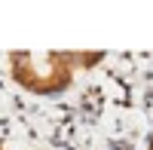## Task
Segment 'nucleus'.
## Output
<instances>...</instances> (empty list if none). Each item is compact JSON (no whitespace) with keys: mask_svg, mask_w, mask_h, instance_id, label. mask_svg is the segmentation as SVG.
Masks as SVG:
<instances>
[{"mask_svg":"<svg viewBox=\"0 0 153 150\" xmlns=\"http://www.w3.org/2000/svg\"><path fill=\"white\" fill-rule=\"evenodd\" d=\"M107 52H74V49H12L9 52V77L19 89L52 98L74 86L80 71L101 65Z\"/></svg>","mask_w":153,"mask_h":150,"instance_id":"nucleus-1","label":"nucleus"},{"mask_svg":"<svg viewBox=\"0 0 153 150\" xmlns=\"http://www.w3.org/2000/svg\"><path fill=\"white\" fill-rule=\"evenodd\" d=\"M147 150H153V132H150V138H147Z\"/></svg>","mask_w":153,"mask_h":150,"instance_id":"nucleus-2","label":"nucleus"},{"mask_svg":"<svg viewBox=\"0 0 153 150\" xmlns=\"http://www.w3.org/2000/svg\"><path fill=\"white\" fill-rule=\"evenodd\" d=\"M0 150H6V147H3V144H0Z\"/></svg>","mask_w":153,"mask_h":150,"instance_id":"nucleus-3","label":"nucleus"}]
</instances>
